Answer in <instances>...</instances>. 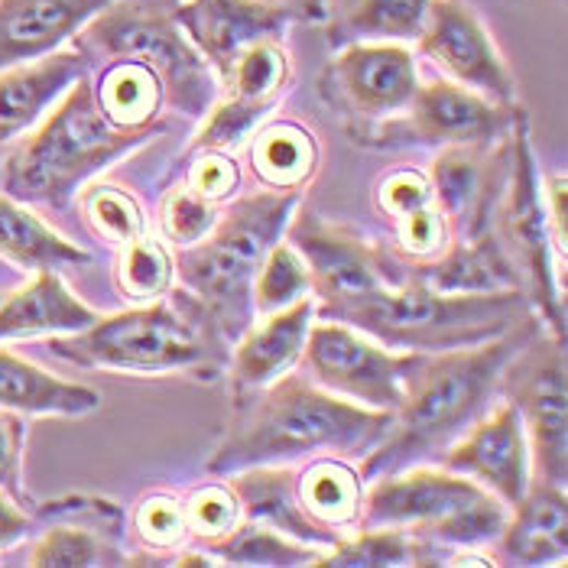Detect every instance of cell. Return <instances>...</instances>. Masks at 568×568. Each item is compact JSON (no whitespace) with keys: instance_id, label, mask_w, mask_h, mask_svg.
I'll return each mask as SVG.
<instances>
[{"instance_id":"1","label":"cell","mask_w":568,"mask_h":568,"mask_svg":"<svg viewBox=\"0 0 568 568\" xmlns=\"http://www.w3.org/2000/svg\"><path fill=\"white\" fill-rule=\"evenodd\" d=\"M390 419V413L357 406L322 390L303 371H290L261 390L231 396L227 426L205 468L212 478H231L318 455L364 458L387 436Z\"/></svg>"},{"instance_id":"2","label":"cell","mask_w":568,"mask_h":568,"mask_svg":"<svg viewBox=\"0 0 568 568\" xmlns=\"http://www.w3.org/2000/svg\"><path fill=\"white\" fill-rule=\"evenodd\" d=\"M539 328L542 318L532 312L517 328L484 345L423 354L387 436L357 465L364 481L438 462L497 403L507 364Z\"/></svg>"},{"instance_id":"3","label":"cell","mask_w":568,"mask_h":568,"mask_svg":"<svg viewBox=\"0 0 568 568\" xmlns=\"http://www.w3.org/2000/svg\"><path fill=\"white\" fill-rule=\"evenodd\" d=\"M45 351L85 371L133 377L185 374L205 384L224 377L231 357L215 318L182 286L163 300L98 315L94 325L75 335L45 338Z\"/></svg>"},{"instance_id":"4","label":"cell","mask_w":568,"mask_h":568,"mask_svg":"<svg viewBox=\"0 0 568 568\" xmlns=\"http://www.w3.org/2000/svg\"><path fill=\"white\" fill-rule=\"evenodd\" d=\"M163 131H121L94 104L82 75L43 121L20 136L3 163V195L45 212H65L79 192Z\"/></svg>"},{"instance_id":"5","label":"cell","mask_w":568,"mask_h":568,"mask_svg":"<svg viewBox=\"0 0 568 568\" xmlns=\"http://www.w3.org/2000/svg\"><path fill=\"white\" fill-rule=\"evenodd\" d=\"M303 195L306 189H263L241 195L221 212L219 224L199 244L182 247L173 257L182 290L205 306L227 345H234L257 318V270L266 251L283 241Z\"/></svg>"},{"instance_id":"6","label":"cell","mask_w":568,"mask_h":568,"mask_svg":"<svg viewBox=\"0 0 568 568\" xmlns=\"http://www.w3.org/2000/svg\"><path fill=\"white\" fill-rule=\"evenodd\" d=\"M532 306L520 290L438 293L406 266L390 286L345 312L338 322L394 351H455L484 345L517 328Z\"/></svg>"},{"instance_id":"7","label":"cell","mask_w":568,"mask_h":568,"mask_svg":"<svg viewBox=\"0 0 568 568\" xmlns=\"http://www.w3.org/2000/svg\"><path fill=\"white\" fill-rule=\"evenodd\" d=\"M510 507L442 465H413L367 481L361 526H394L445 549H490Z\"/></svg>"},{"instance_id":"8","label":"cell","mask_w":568,"mask_h":568,"mask_svg":"<svg viewBox=\"0 0 568 568\" xmlns=\"http://www.w3.org/2000/svg\"><path fill=\"white\" fill-rule=\"evenodd\" d=\"M72 45L88 65L114 55L146 62L166 85V104L189 121H202L219 98V79L175 23L173 0H114Z\"/></svg>"},{"instance_id":"9","label":"cell","mask_w":568,"mask_h":568,"mask_svg":"<svg viewBox=\"0 0 568 568\" xmlns=\"http://www.w3.org/2000/svg\"><path fill=\"white\" fill-rule=\"evenodd\" d=\"M507 146V179L490 219V231L517 266L532 312L556 338H566V266L559 263L552 244V227L542 199V170L536 163L526 111L517 118Z\"/></svg>"},{"instance_id":"10","label":"cell","mask_w":568,"mask_h":568,"mask_svg":"<svg viewBox=\"0 0 568 568\" xmlns=\"http://www.w3.org/2000/svg\"><path fill=\"white\" fill-rule=\"evenodd\" d=\"M283 237L300 251L308 266L315 318L338 322L345 312L390 286L403 273V263L384 244L371 241L351 224L322 219L303 205L286 224Z\"/></svg>"},{"instance_id":"11","label":"cell","mask_w":568,"mask_h":568,"mask_svg":"<svg viewBox=\"0 0 568 568\" xmlns=\"http://www.w3.org/2000/svg\"><path fill=\"white\" fill-rule=\"evenodd\" d=\"M520 104H497L478 91L455 85L448 79L419 82L409 108L384 121L381 128L357 136L354 143L364 150H416V146H490L507 140Z\"/></svg>"},{"instance_id":"12","label":"cell","mask_w":568,"mask_h":568,"mask_svg":"<svg viewBox=\"0 0 568 568\" xmlns=\"http://www.w3.org/2000/svg\"><path fill=\"white\" fill-rule=\"evenodd\" d=\"M419 357L423 351H394L345 322L315 318L300 364L322 390L394 416Z\"/></svg>"},{"instance_id":"13","label":"cell","mask_w":568,"mask_h":568,"mask_svg":"<svg viewBox=\"0 0 568 568\" xmlns=\"http://www.w3.org/2000/svg\"><path fill=\"white\" fill-rule=\"evenodd\" d=\"M500 396L524 416L532 478L566 487L568 481V371L566 338L546 325L507 364Z\"/></svg>"},{"instance_id":"14","label":"cell","mask_w":568,"mask_h":568,"mask_svg":"<svg viewBox=\"0 0 568 568\" xmlns=\"http://www.w3.org/2000/svg\"><path fill=\"white\" fill-rule=\"evenodd\" d=\"M419 82V62L403 43H345L325 62L318 94L357 140L399 118Z\"/></svg>"},{"instance_id":"15","label":"cell","mask_w":568,"mask_h":568,"mask_svg":"<svg viewBox=\"0 0 568 568\" xmlns=\"http://www.w3.org/2000/svg\"><path fill=\"white\" fill-rule=\"evenodd\" d=\"M27 542L33 568L128 566V514L101 494H62L37 504Z\"/></svg>"},{"instance_id":"16","label":"cell","mask_w":568,"mask_h":568,"mask_svg":"<svg viewBox=\"0 0 568 568\" xmlns=\"http://www.w3.org/2000/svg\"><path fill=\"white\" fill-rule=\"evenodd\" d=\"M286 37L251 45L219 79V98L202 118L189 150H234L261 128L293 79Z\"/></svg>"},{"instance_id":"17","label":"cell","mask_w":568,"mask_h":568,"mask_svg":"<svg viewBox=\"0 0 568 568\" xmlns=\"http://www.w3.org/2000/svg\"><path fill=\"white\" fill-rule=\"evenodd\" d=\"M416 43L448 82L478 91L497 104H520L517 79L507 59L500 55L481 17L462 0H433Z\"/></svg>"},{"instance_id":"18","label":"cell","mask_w":568,"mask_h":568,"mask_svg":"<svg viewBox=\"0 0 568 568\" xmlns=\"http://www.w3.org/2000/svg\"><path fill=\"white\" fill-rule=\"evenodd\" d=\"M436 465L478 481L514 510L532 481V455L520 409L500 396V403H494L475 426H468Z\"/></svg>"},{"instance_id":"19","label":"cell","mask_w":568,"mask_h":568,"mask_svg":"<svg viewBox=\"0 0 568 568\" xmlns=\"http://www.w3.org/2000/svg\"><path fill=\"white\" fill-rule=\"evenodd\" d=\"M507 140L490 146H445L426 170L455 237H475L490 227L507 179Z\"/></svg>"},{"instance_id":"20","label":"cell","mask_w":568,"mask_h":568,"mask_svg":"<svg viewBox=\"0 0 568 568\" xmlns=\"http://www.w3.org/2000/svg\"><path fill=\"white\" fill-rule=\"evenodd\" d=\"M175 23L221 79L251 45L286 37L296 23L286 10L261 0H173Z\"/></svg>"},{"instance_id":"21","label":"cell","mask_w":568,"mask_h":568,"mask_svg":"<svg viewBox=\"0 0 568 568\" xmlns=\"http://www.w3.org/2000/svg\"><path fill=\"white\" fill-rule=\"evenodd\" d=\"M315 322V300L306 296L293 306L257 315L251 328L231 345L227 371L231 396L261 390L300 367L306 351L308 328Z\"/></svg>"},{"instance_id":"22","label":"cell","mask_w":568,"mask_h":568,"mask_svg":"<svg viewBox=\"0 0 568 568\" xmlns=\"http://www.w3.org/2000/svg\"><path fill=\"white\" fill-rule=\"evenodd\" d=\"M88 69V59L75 45H62L37 62L0 69V146L33 131Z\"/></svg>"},{"instance_id":"23","label":"cell","mask_w":568,"mask_h":568,"mask_svg":"<svg viewBox=\"0 0 568 568\" xmlns=\"http://www.w3.org/2000/svg\"><path fill=\"white\" fill-rule=\"evenodd\" d=\"M114 0H0V69L37 62L75 40Z\"/></svg>"},{"instance_id":"24","label":"cell","mask_w":568,"mask_h":568,"mask_svg":"<svg viewBox=\"0 0 568 568\" xmlns=\"http://www.w3.org/2000/svg\"><path fill=\"white\" fill-rule=\"evenodd\" d=\"M490 549L494 566H562L568 559L566 487L532 478Z\"/></svg>"},{"instance_id":"25","label":"cell","mask_w":568,"mask_h":568,"mask_svg":"<svg viewBox=\"0 0 568 568\" xmlns=\"http://www.w3.org/2000/svg\"><path fill=\"white\" fill-rule=\"evenodd\" d=\"M364 490L367 481L361 468L342 455H318L293 465V500L332 546L361 526Z\"/></svg>"},{"instance_id":"26","label":"cell","mask_w":568,"mask_h":568,"mask_svg":"<svg viewBox=\"0 0 568 568\" xmlns=\"http://www.w3.org/2000/svg\"><path fill=\"white\" fill-rule=\"evenodd\" d=\"M98 315L101 312H94L69 290L62 273H30V280L20 290L0 296V345L75 335L94 325Z\"/></svg>"},{"instance_id":"27","label":"cell","mask_w":568,"mask_h":568,"mask_svg":"<svg viewBox=\"0 0 568 568\" xmlns=\"http://www.w3.org/2000/svg\"><path fill=\"white\" fill-rule=\"evenodd\" d=\"M403 266L438 293H504V290L524 293V280L517 266L507 257L504 244L490 227L475 237H452V244L436 261L403 263Z\"/></svg>"},{"instance_id":"28","label":"cell","mask_w":568,"mask_h":568,"mask_svg":"<svg viewBox=\"0 0 568 568\" xmlns=\"http://www.w3.org/2000/svg\"><path fill=\"white\" fill-rule=\"evenodd\" d=\"M88 82L98 111L121 131H163L166 85L156 69L140 59L114 55L91 62Z\"/></svg>"},{"instance_id":"29","label":"cell","mask_w":568,"mask_h":568,"mask_svg":"<svg viewBox=\"0 0 568 568\" xmlns=\"http://www.w3.org/2000/svg\"><path fill=\"white\" fill-rule=\"evenodd\" d=\"M0 409L20 416L85 419L101 409V394L79 381L49 374L40 364L0 348Z\"/></svg>"},{"instance_id":"30","label":"cell","mask_w":568,"mask_h":568,"mask_svg":"<svg viewBox=\"0 0 568 568\" xmlns=\"http://www.w3.org/2000/svg\"><path fill=\"white\" fill-rule=\"evenodd\" d=\"M0 261L23 273H62L69 266H85L94 257L82 244L49 227L37 212H30V205L0 195Z\"/></svg>"},{"instance_id":"31","label":"cell","mask_w":568,"mask_h":568,"mask_svg":"<svg viewBox=\"0 0 568 568\" xmlns=\"http://www.w3.org/2000/svg\"><path fill=\"white\" fill-rule=\"evenodd\" d=\"M251 170L266 189H306V182L318 173L322 146L300 121H263L247 136Z\"/></svg>"},{"instance_id":"32","label":"cell","mask_w":568,"mask_h":568,"mask_svg":"<svg viewBox=\"0 0 568 568\" xmlns=\"http://www.w3.org/2000/svg\"><path fill=\"white\" fill-rule=\"evenodd\" d=\"M433 0H342L328 17V40L345 43H416Z\"/></svg>"},{"instance_id":"33","label":"cell","mask_w":568,"mask_h":568,"mask_svg":"<svg viewBox=\"0 0 568 568\" xmlns=\"http://www.w3.org/2000/svg\"><path fill=\"white\" fill-rule=\"evenodd\" d=\"M75 205L82 212V221L91 231V237H98L111 251H121L124 244L150 234L140 199L118 182H98V179L88 182L79 192Z\"/></svg>"},{"instance_id":"34","label":"cell","mask_w":568,"mask_h":568,"mask_svg":"<svg viewBox=\"0 0 568 568\" xmlns=\"http://www.w3.org/2000/svg\"><path fill=\"white\" fill-rule=\"evenodd\" d=\"M114 290L128 306H143L163 300L175 283V261L170 244L160 237H136L118 251L114 261Z\"/></svg>"},{"instance_id":"35","label":"cell","mask_w":568,"mask_h":568,"mask_svg":"<svg viewBox=\"0 0 568 568\" xmlns=\"http://www.w3.org/2000/svg\"><path fill=\"white\" fill-rule=\"evenodd\" d=\"M221 559V566H244V568H296L315 566L325 549L308 546L303 539H293L280 529H270L263 524L237 526L224 542L212 549Z\"/></svg>"},{"instance_id":"36","label":"cell","mask_w":568,"mask_h":568,"mask_svg":"<svg viewBox=\"0 0 568 568\" xmlns=\"http://www.w3.org/2000/svg\"><path fill=\"white\" fill-rule=\"evenodd\" d=\"M318 568L419 566V539L394 526H357L318 556Z\"/></svg>"},{"instance_id":"37","label":"cell","mask_w":568,"mask_h":568,"mask_svg":"<svg viewBox=\"0 0 568 568\" xmlns=\"http://www.w3.org/2000/svg\"><path fill=\"white\" fill-rule=\"evenodd\" d=\"M182 510H185L189 539L195 546H205V549H215L219 542H224L237 526L244 524L241 497L227 478L199 484L189 494H182Z\"/></svg>"},{"instance_id":"38","label":"cell","mask_w":568,"mask_h":568,"mask_svg":"<svg viewBox=\"0 0 568 568\" xmlns=\"http://www.w3.org/2000/svg\"><path fill=\"white\" fill-rule=\"evenodd\" d=\"M306 296H312L308 266L300 257V251L283 237V241H276L266 251L261 270H257V280H254V312L257 315H270V312L293 306V303H300Z\"/></svg>"},{"instance_id":"39","label":"cell","mask_w":568,"mask_h":568,"mask_svg":"<svg viewBox=\"0 0 568 568\" xmlns=\"http://www.w3.org/2000/svg\"><path fill=\"white\" fill-rule=\"evenodd\" d=\"M133 539L143 546L140 552H156L160 566H166L163 552H179L189 542V526L182 510V494L150 490L136 500L133 517L128 520Z\"/></svg>"},{"instance_id":"40","label":"cell","mask_w":568,"mask_h":568,"mask_svg":"<svg viewBox=\"0 0 568 568\" xmlns=\"http://www.w3.org/2000/svg\"><path fill=\"white\" fill-rule=\"evenodd\" d=\"M219 205L202 199L199 192H192L185 182H179L163 195L160 205V234L166 244H173L175 251L199 244L215 224H219Z\"/></svg>"},{"instance_id":"41","label":"cell","mask_w":568,"mask_h":568,"mask_svg":"<svg viewBox=\"0 0 568 568\" xmlns=\"http://www.w3.org/2000/svg\"><path fill=\"white\" fill-rule=\"evenodd\" d=\"M371 202H374V212L384 219V224H390V221L426 205V202H436V192H433V182H429L426 170L394 166L374 182Z\"/></svg>"},{"instance_id":"42","label":"cell","mask_w":568,"mask_h":568,"mask_svg":"<svg viewBox=\"0 0 568 568\" xmlns=\"http://www.w3.org/2000/svg\"><path fill=\"white\" fill-rule=\"evenodd\" d=\"M192 192L209 202H231L241 189V166L231 150H189V166L182 179Z\"/></svg>"},{"instance_id":"43","label":"cell","mask_w":568,"mask_h":568,"mask_svg":"<svg viewBox=\"0 0 568 568\" xmlns=\"http://www.w3.org/2000/svg\"><path fill=\"white\" fill-rule=\"evenodd\" d=\"M23 445H27V416L0 409V490L33 510L37 500L23 487Z\"/></svg>"},{"instance_id":"44","label":"cell","mask_w":568,"mask_h":568,"mask_svg":"<svg viewBox=\"0 0 568 568\" xmlns=\"http://www.w3.org/2000/svg\"><path fill=\"white\" fill-rule=\"evenodd\" d=\"M542 199H546V215H549V227H552V244L559 263L566 266L568 254V227H566V175L549 173L542 175Z\"/></svg>"},{"instance_id":"45","label":"cell","mask_w":568,"mask_h":568,"mask_svg":"<svg viewBox=\"0 0 568 568\" xmlns=\"http://www.w3.org/2000/svg\"><path fill=\"white\" fill-rule=\"evenodd\" d=\"M37 510V507H33ZM33 510L0 490V552L17 549L33 532Z\"/></svg>"},{"instance_id":"46","label":"cell","mask_w":568,"mask_h":568,"mask_svg":"<svg viewBox=\"0 0 568 568\" xmlns=\"http://www.w3.org/2000/svg\"><path fill=\"white\" fill-rule=\"evenodd\" d=\"M266 7L286 10L296 23H328L332 0H261Z\"/></svg>"},{"instance_id":"47","label":"cell","mask_w":568,"mask_h":568,"mask_svg":"<svg viewBox=\"0 0 568 568\" xmlns=\"http://www.w3.org/2000/svg\"><path fill=\"white\" fill-rule=\"evenodd\" d=\"M338 3H342V0H332V10H335V7H338Z\"/></svg>"}]
</instances>
